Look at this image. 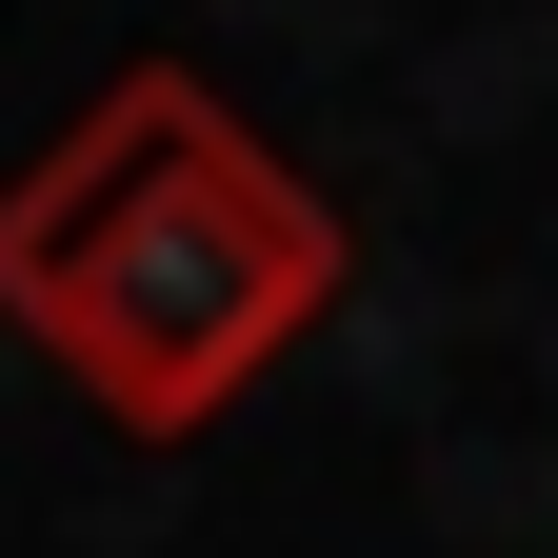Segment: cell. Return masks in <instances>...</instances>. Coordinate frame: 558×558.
I'll use <instances>...</instances> for the list:
<instances>
[{"label":"cell","mask_w":558,"mask_h":558,"mask_svg":"<svg viewBox=\"0 0 558 558\" xmlns=\"http://www.w3.org/2000/svg\"><path fill=\"white\" fill-rule=\"evenodd\" d=\"M319 300H339V220L180 81V60H140L40 180H0V319H21L120 439L220 418Z\"/></svg>","instance_id":"cell-1"}]
</instances>
